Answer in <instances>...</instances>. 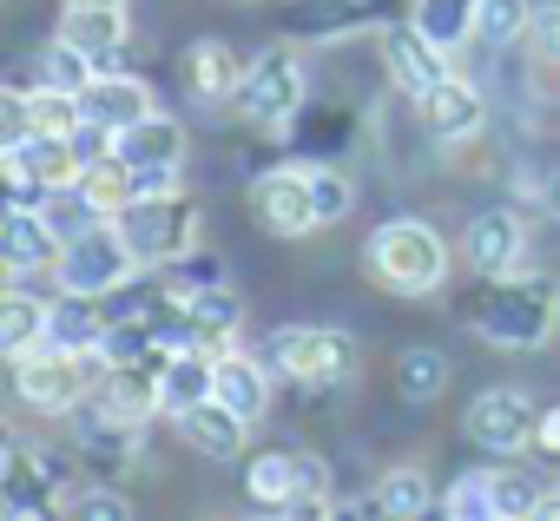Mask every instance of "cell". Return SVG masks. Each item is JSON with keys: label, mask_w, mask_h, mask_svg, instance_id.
Wrapping results in <instances>:
<instances>
[{"label": "cell", "mask_w": 560, "mask_h": 521, "mask_svg": "<svg viewBox=\"0 0 560 521\" xmlns=\"http://www.w3.org/2000/svg\"><path fill=\"white\" fill-rule=\"evenodd\" d=\"M370 271L396 291V298H422L448 278V244L435 224L422 218H389L376 238H370Z\"/></svg>", "instance_id": "cell-1"}, {"label": "cell", "mask_w": 560, "mask_h": 521, "mask_svg": "<svg viewBox=\"0 0 560 521\" xmlns=\"http://www.w3.org/2000/svg\"><path fill=\"white\" fill-rule=\"evenodd\" d=\"M553 317H560V285L514 271V278H494V291H488L475 331H481L488 344H501V350H534V344L553 331Z\"/></svg>", "instance_id": "cell-2"}, {"label": "cell", "mask_w": 560, "mask_h": 521, "mask_svg": "<svg viewBox=\"0 0 560 521\" xmlns=\"http://www.w3.org/2000/svg\"><path fill=\"white\" fill-rule=\"evenodd\" d=\"M100 377H106V357H100V350H47V344H40L34 357L14 363V390H21V403H34L40 416H67V409H80V403H93Z\"/></svg>", "instance_id": "cell-3"}, {"label": "cell", "mask_w": 560, "mask_h": 521, "mask_svg": "<svg viewBox=\"0 0 560 521\" xmlns=\"http://www.w3.org/2000/svg\"><path fill=\"white\" fill-rule=\"evenodd\" d=\"M132 271H139V251L126 244V231H119L113 218L73 231V238L60 244V257H54L60 291H80V298H106V291H119Z\"/></svg>", "instance_id": "cell-4"}, {"label": "cell", "mask_w": 560, "mask_h": 521, "mask_svg": "<svg viewBox=\"0 0 560 521\" xmlns=\"http://www.w3.org/2000/svg\"><path fill=\"white\" fill-rule=\"evenodd\" d=\"M264 370H284L298 383H337L357 370V337L350 331H330V324H284L264 337Z\"/></svg>", "instance_id": "cell-5"}, {"label": "cell", "mask_w": 560, "mask_h": 521, "mask_svg": "<svg viewBox=\"0 0 560 521\" xmlns=\"http://www.w3.org/2000/svg\"><path fill=\"white\" fill-rule=\"evenodd\" d=\"M113 224L126 231V244L139 251V265H178L185 251H198V211L191 198L165 192V198H132L126 211H113Z\"/></svg>", "instance_id": "cell-6"}, {"label": "cell", "mask_w": 560, "mask_h": 521, "mask_svg": "<svg viewBox=\"0 0 560 521\" xmlns=\"http://www.w3.org/2000/svg\"><path fill=\"white\" fill-rule=\"evenodd\" d=\"M304 106V73H298V54L291 47H270L244 67V86H237V113L257 119V126H284L291 113Z\"/></svg>", "instance_id": "cell-7"}, {"label": "cell", "mask_w": 560, "mask_h": 521, "mask_svg": "<svg viewBox=\"0 0 560 521\" xmlns=\"http://www.w3.org/2000/svg\"><path fill=\"white\" fill-rule=\"evenodd\" d=\"M383 60H389V80H396L416 106H422L442 80H455V73H448V47H442V40H429L416 21L383 34Z\"/></svg>", "instance_id": "cell-8"}, {"label": "cell", "mask_w": 560, "mask_h": 521, "mask_svg": "<svg viewBox=\"0 0 560 521\" xmlns=\"http://www.w3.org/2000/svg\"><path fill=\"white\" fill-rule=\"evenodd\" d=\"M462 244H468V265H475V278H514V271L527 265V231H521V218H514L508 205H488V211H475Z\"/></svg>", "instance_id": "cell-9"}, {"label": "cell", "mask_w": 560, "mask_h": 521, "mask_svg": "<svg viewBox=\"0 0 560 521\" xmlns=\"http://www.w3.org/2000/svg\"><path fill=\"white\" fill-rule=\"evenodd\" d=\"M468 436H475L481 449H494V455H514V449H527V442L540 436V409H534L521 390H488V396H475V409H468Z\"/></svg>", "instance_id": "cell-10"}, {"label": "cell", "mask_w": 560, "mask_h": 521, "mask_svg": "<svg viewBox=\"0 0 560 521\" xmlns=\"http://www.w3.org/2000/svg\"><path fill=\"white\" fill-rule=\"evenodd\" d=\"M250 211L270 224V231H284V238H304L317 231V198H311V172H264L250 185Z\"/></svg>", "instance_id": "cell-11"}, {"label": "cell", "mask_w": 560, "mask_h": 521, "mask_svg": "<svg viewBox=\"0 0 560 521\" xmlns=\"http://www.w3.org/2000/svg\"><path fill=\"white\" fill-rule=\"evenodd\" d=\"M0 257H8V278H27L40 265L60 257V231L47 218V205H8V224H0Z\"/></svg>", "instance_id": "cell-12"}, {"label": "cell", "mask_w": 560, "mask_h": 521, "mask_svg": "<svg viewBox=\"0 0 560 521\" xmlns=\"http://www.w3.org/2000/svg\"><path fill=\"white\" fill-rule=\"evenodd\" d=\"M211 396H218V357L198 350V344H178V350L159 363V409H165V416H185V409H198V403H211Z\"/></svg>", "instance_id": "cell-13"}, {"label": "cell", "mask_w": 560, "mask_h": 521, "mask_svg": "<svg viewBox=\"0 0 560 521\" xmlns=\"http://www.w3.org/2000/svg\"><path fill=\"white\" fill-rule=\"evenodd\" d=\"M0 165L40 178L47 192H67V185H80V172H86L80 146H73V139H60V132H34L27 146H0Z\"/></svg>", "instance_id": "cell-14"}, {"label": "cell", "mask_w": 560, "mask_h": 521, "mask_svg": "<svg viewBox=\"0 0 560 521\" xmlns=\"http://www.w3.org/2000/svg\"><path fill=\"white\" fill-rule=\"evenodd\" d=\"M178 422V436L198 449V455H211V462H237L244 455V436H250V416H237L224 396H211V403H198V409H185V416H172Z\"/></svg>", "instance_id": "cell-15"}, {"label": "cell", "mask_w": 560, "mask_h": 521, "mask_svg": "<svg viewBox=\"0 0 560 521\" xmlns=\"http://www.w3.org/2000/svg\"><path fill=\"white\" fill-rule=\"evenodd\" d=\"M80 100H86V119H100V126H113V132H132L139 119L159 113V100H152V86H145L139 73H100Z\"/></svg>", "instance_id": "cell-16"}, {"label": "cell", "mask_w": 560, "mask_h": 521, "mask_svg": "<svg viewBox=\"0 0 560 521\" xmlns=\"http://www.w3.org/2000/svg\"><path fill=\"white\" fill-rule=\"evenodd\" d=\"M165 363V357H159ZM159 363H106V377H100V390H93V403L106 409V416H119V422H145L152 409H159Z\"/></svg>", "instance_id": "cell-17"}, {"label": "cell", "mask_w": 560, "mask_h": 521, "mask_svg": "<svg viewBox=\"0 0 560 521\" xmlns=\"http://www.w3.org/2000/svg\"><path fill=\"white\" fill-rule=\"evenodd\" d=\"M60 34L80 54H93L100 73H119V60H126V8H67Z\"/></svg>", "instance_id": "cell-18"}, {"label": "cell", "mask_w": 560, "mask_h": 521, "mask_svg": "<svg viewBox=\"0 0 560 521\" xmlns=\"http://www.w3.org/2000/svg\"><path fill=\"white\" fill-rule=\"evenodd\" d=\"M47 324H54V304L27 291V278H14V291L0 298V350H8V363L34 357L47 344Z\"/></svg>", "instance_id": "cell-19"}, {"label": "cell", "mask_w": 560, "mask_h": 521, "mask_svg": "<svg viewBox=\"0 0 560 521\" xmlns=\"http://www.w3.org/2000/svg\"><path fill=\"white\" fill-rule=\"evenodd\" d=\"M481 93L468 86V80H442L429 100H422V126H429V139H468L475 126H481Z\"/></svg>", "instance_id": "cell-20"}, {"label": "cell", "mask_w": 560, "mask_h": 521, "mask_svg": "<svg viewBox=\"0 0 560 521\" xmlns=\"http://www.w3.org/2000/svg\"><path fill=\"white\" fill-rule=\"evenodd\" d=\"M218 396H224L237 416L264 422V409H270V370H264L257 357H237V350H224V357H218Z\"/></svg>", "instance_id": "cell-21"}, {"label": "cell", "mask_w": 560, "mask_h": 521, "mask_svg": "<svg viewBox=\"0 0 560 521\" xmlns=\"http://www.w3.org/2000/svg\"><path fill=\"white\" fill-rule=\"evenodd\" d=\"M185 80H191V93H198V100H237L244 67H237V54H231V47L198 40V47L185 54Z\"/></svg>", "instance_id": "cell-22"}, {"label": "cell", "mask_w": 560, "mask_h": 521, "mask_svg": "<svg viewBox=\"0 0 560 521\" xmlns=\"http://www.w3.org/2000/svg\"><path fill=\"white\" fill-rule=\"evenodd\" d=\"M119 152H126L132 165H185V126H178L172 113H152V119H139L132 132H119Z\"/></svg>", "instance_id": "cell-23"}, {"label": "cell", "mask_w": 560, "mask_h": 521, "mask_svg": "<svg viewBox=\"0 0 560 521\" xmlns=\"http://www.w3.org/2000/svg\"><path fill=\"white\" fill-rule=\"evenodd\" d=\"M100 337H106V317L93 311V298H80V291H67V298H54V324H47V350H100Z\"/></svg>", "instance_id": "cell-24"}, {"label": "cell", "mask_w": 560, "mask_h": 521, "mask_svg": "<svg viewBox=\"0 0 560 521\" xmlns=\"http://www.w3.org/2000/svg\"><path fill=\"white\" fill-rule=\"evenodd\" d=\"M363 14H370L363 0H291L284 27H291L298 40H337V34H350Z\"/></svg>", "instance_id": "cell-25"}, {"label": "cell", "mask_w": 560, "mask_h": 521, "mask_svg": "<svg viewBox=\"0 0 560 521\" xmlns=\"http://www.w3.org/2000/svg\"><path fill=\"white\" fill-rule=\"evenodd\" d=\"M442 390H448V357L442 350H429V344L396 350V396L402 403H435Z\"/></svg>", "instance_id": "cell-26"}, {"label": "cell", "mask_w": 560, "mask_h": 521, "mask_svg": "<svg viewBox=\"0 0 560 521\" xmlns=\"http://www.w3.org/2000/svg\"><path fill=\"white\" fill-rule=\"evenodd\" d=\"M80 192H86V198H93L106 218H113V211H126V205L139 198V192H132V159H126V152H106V159H93V165L80 172Z\"/></svg>", "instance_id": "cell-27"}, {"label": "cell", "mask_w": 560, "mask_h": 521, "mask_svg": "<svg viewBox=\"0 0 560 521\" xmlns=\"http://www.w3.org/2000/svg\"><path fill=\"white\" fill-rule=\"evenodd\" d=\"M376 501H383V514H389V521H422V514L435 508V488H429V475H422V468H389V475H383V488H376Z\"/></svg>", "instance_id": "cell-28"}, {"label": "cell", "mask_w": 560, "mask_h": 521, "mask_svg": "<svg viewBox=\"0 0 560 521\" xmlns=\"http://www.w3.org/2000/svg\"><path fill=\"white\" fill-rule=\"evenodd\" d=\"M244 488H250V501H264V508H284V501L298 495V455H250V462H244Z\"/></svg>", "instance_id": "cell-29"}, {"label": "cell", "mask_w": 560, "mask_h": 521, "mask_svg": "<svg viewBox=\"0 0 560 521\" xmlns=\"http://www.w3.org/2000/svg\"><path fill=\"white\" fill-rule=\"evenodd\" d=\"M475 8L481 0H416V27L442 47H455L462 34H475Z\"/></svg>", "instance_id": "cell-30"}, {"label": "cell", "mask_w": 560, "mask_h": 521, "mask_svg": "<svg viewBox=\"0 0 560 521\" xmlns=\"http://www.w3.org/2000/svg\"><path fill=\"white\" fill-rule=\"evenodd\" d=\"M527 21H534L527 0H481V8H475V40L508 47V40H521V34H527Z\"/></svg>", "instance_id": "cell-31"}, {"label": "cell", "mask_w": 560, "mask_h": 521, "mask_svg": "<svg viewBox=\"0 0 560 521\" xmlns=\"http://www.w3.org/2000/svg\"><path fill=\"white\" fill-rule=\"evenodd\" d=\"M540 482L527 475V468H494V521H527V514H540Z\"/></svg>", "instance_id": "cell-32"}, {"label": "cell", "mask_w": 560, "mask_h": 521, "mask_svg": "<svg viewBox=\"0 0 560 521\" xmlns=\"http://www.w3.org/2000/svg\"><path fill=\"white\" fill-rule=\"evenodd\" d=\"M40 60H47V86H60V93H86V86L100 80L93 54H80V47H73L67 34H60V40H54V47H47Z\"/></svg>", "instance_id": "cell-33"}, {"label": "cell", "mask_w": 560, "mask_h": 521, "mask_svg": "<svg viewBox=\"0 0 560 521\" xmlns=\"http://www.w3.org/2000/svg\"><path fill=\"white\" fill-rule=\"evenodd\" d=\"M145 350H152V317H106V337H100L106 363H139Z\"/></svg>", "instance_id": "cell-34"}, {"label": "cell", "mask_w": 560, "mask_h": 521, "mask_svg": "<svg viewBox=\"0 0 560 521\" xmlns=\"http://www.w3.org/2000/svg\"><path fill=\"white\" fill-rule=\"evenodd\" d=\"M442 514H455V521H494V475H462L448 488Z\"/></svg>", "instance_id": "cell-35"}, {"label": "cell", "mask_w": 560, "mask_h": 521, "mask_svg": "<svg viewBox=\"0 0 560 521\" xmlns=\"http://www.w3.org/2000/svg\"><path fill=\"white\" fill-rule=\"evenodd\" d=\"M311 198H317V218H324V224L350 218V205H357L350 178H343V172H330V165H311Z\"/></svg>", "instance_id": "cell-36"}, {"label": "cell", "mask_w": 560, "mask_h": 521, "mask_svg": "<svg viewBox=\"0 0 560 521\" xmlns=\"http://www.w3.org/2000/svg\"><path fill=\"white\" fill-rule=\"evenodd\" d=\"M8 514H47V488L34 482V468L27 462H8Z\"/></svg>", "instance_id": "cell-37"}, {"label": "cell", "mask_w": 560, "mask_h": 521, "mask_svg": "<svg viewBox=\"0 0 560 521\" xmlns=\"http://www.w3.org/2000/svg\"><path fill=\"white\" fill-rule=\"evenodd\" d=\"M34 139V106L27 93H0V146H27Z\"/></svg>", "instance_id": "cell-38"}, {"label": "cell", "mask_w": 560, "mask_h": 521, "mask_svg": "<svg viewBox=\"0 0 560 521\" xmlns=\"http://www.w3.org/2000/svg\"><path fill=\"white\" fill-rule=\"evenodd\" d=\"M527 47H534L547 67H560V8H534V21H527Z\"/></svg>", "instance_id": "cell-39"}, {"label": "cell", "mask_w": 560, "mask_h": 521, "mask_svg": "<svg viewBox=\"0 0 560 521\" xmlns=\"http://www.w3.org/2000/svg\"><path fill=\"white\" fill-rule=\"evenodd\" d=\"M67 514H80V521H119V514H126V501H119L113 488H80V495L67 501Z\"/></svg>", "instance_id": "cell-40"}, {"label": "cell", "mask_w": 560, "mask_h": 521, "mask_svg": "<svg viewBox=\"0 0 560 521\" xmlns=\"http://www.w3.org/2000/svg\"><path fill=\"white\" fill-rule=\"evenodd\" d=\"M132 192H139V198H165V192H178V165H132Z\"/></svg>", "instance_id": "cell-41"}, {"label": "cell", "mask_w": 560, "mask_h": 521, "mask_svg": "<svg viewBox=\"0 0 560 521\" xmlns=\"http://www.w3.org/2000/svg\"><path fill=\"white\" fill-rule=\"evenodd\" d=\"M298 495H317V501H330V468H324L317 455H298Z\"/></svg>", "instance_id": "cell-42"}, {"label": "cell", "mask_w": 560, "mask_h": 521, "mask_svg": "<svg viewBox=\"0 0 560 521\" xmlns=\"http://www.w3.org/2000/svg\"><path fill=\"white\" fill-rule=\"evenodd\" d=\"M540 449H553V455H560V409H547V416H540Z\"/></svg>", "instance_id": "cell-43"}, {"label": "cell", "mask_w": 560, "mask_h": 521, "mask_svg": "<svg viewBox=\"0 0 560 521\" xmlns=\"http://www.w3.org/2000/svg\"><path fill=\"white\" fill-rule=\"evenodd\" d=\"M540 205H547V211H553V218H560V172H553V178H547V185H540Z\"/></svg>", "instance_id": "cell-44"}, {"label": "cell", "mask_w": 560, "mask_h": 521, "mask_svg": "<svg viewBox=\"0 0 560 521\" xmlns=\"http://www.w3.org/2000/svg\"><path fill=\"white\" fill-rule=\"evenodd\" d=\"M67 8H126V0H67Z\"/></svg>", "instance_id": "cell-45"}, {"label": "cell", "mask_w": 560, "mask_h": 521, "mask_svg": "<svg viewBox=\"0 0 560 521\" xmlns=\"http://www.w3.org/2000/svg\"><path fill=\"white\" fill-rule=\"evenodd\" d=\"M553 488H560V475H553Z\"/></svg>", "instance_id": "cell-46"}]
</instances>
